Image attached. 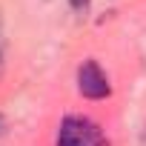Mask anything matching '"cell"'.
Returning <instances> with one entry per match:
<instances>
[{
	"label": "cell",
	"instance_id": "6da1fadb",
	"mask_svg": "<svg viewBox=\"0 0 146 146\" xmlns=\"http://www.w3.org/2000/svg\"><path fill=\"white\" fill-rule=\"evenodd\" d=\"M57 146H109L98 123L86 117H66L57 132Z\"/></svg>",
	"mask_w": 146,
	"mask_h": 146
},
{
	"label": "cell",
	"instance_id": "7a4b0ae2",
	"mask_svg": "<svg viewBox=\"0 0 146 146\" xmlns=\"http://www.w3.org/2000/svg\"><path fill=\"white\" fill-rule=\"evenodd\" d=\"M78 89H80V95L83 98H92V100H103V98H109V80H106V75H103V69L95 63V60H86L83 66H80V72H78Z\"/></svg>",
	"mask_w": 146,
	"mask_h": 146
},
{
	"label": "cell",
	"instance_id": "3957f363",
	"mask_svg": "<svg viewBox=\"0 0 146 146\" xmlns=\"http://www.w3.org/2000/svg\"><path fill=\"white\" fill-rule=\"evenodd\" d=\"M69 3H72L75 12H86V9H89V0H69Z\"/></svg>",
	"mask_w": 146,
	"mask_h": 146
},
{
	"label": "cell",
	"instance_id": "277c9868",
	"mask_svg": "<svg viewBox=\"0 0 146 146\" xmlns=\"http://www.w3.org/2000/svg\"><path fill=\"white\" fill-rule=\"evenodd\" d=\"M6 132V120H3V115H0V135Z\"/></svg>",
	"mask_w": 146,
	"mask_h": 146
},
{
	"label": "cell",
	"instance_id": "5b68a950",
	"mask_svg": "<svg viewBox=\"0 0 146 146\" xmlns=\"http://www.w3.org/2000/svg\"><path fill=\"white\" fill-rule=\"evenodd\" d=\"M140 146H146V132H143V135H140Z\"/></svg>",
	"mask_w": 146,
	"mask_h": 146
}]
</instances>
